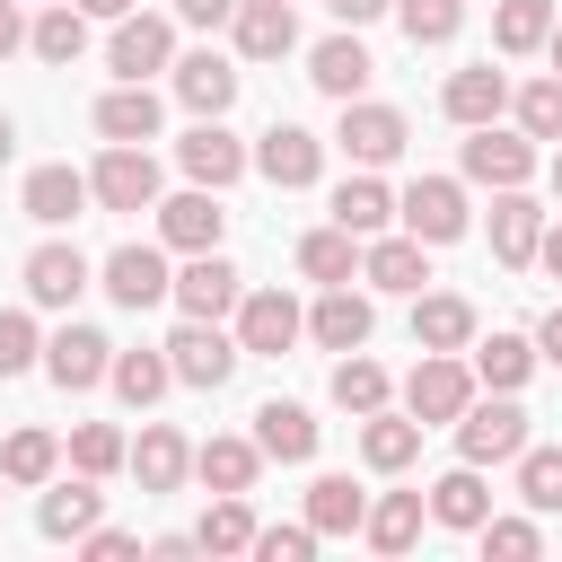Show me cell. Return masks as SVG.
I'll return each mask as SVG.
<instances>
[{
	"label": "cell",
	"instance_id": "f546056e",
	"mask_svg": "<svg viewBox=\"0 0 562 562\" xmlns=\"http://www.w3.org/2000/svg\"><path fill=\"white\" fill-rule=\"evenodd\" d=\"M536 237H544V211H536L518 184H501V193H492V255H501V263H536Z\"/></svg>",
	"mask_w": 562,
	"mask_h": 562
},
{
	"label": "cell",
	"instance_id": "44dd1931",
	"mask_svg": "<svg viewBox=\"0 0 562 562\" xmlns=\"http://www.w3.org/2000/svg\"><path fill=\"white\" fill-rule=\"evenodd\" d=\"M123 465L140 474V492H176L184 474H193V448H184V430H167V422H149L132 448H123Z\"/></svg>",
	"mask_w": 562,
	"mask_h": 562
},
{
	"label": "cell",
	"instance_id": "f6af8a7d",
	"mask_svg": "<svg viewBox=\"0 0 562 562\" xmlns=\"http://www.w3.org/2000/svg\"><path fill=\"white\" fill-rule=\"evenodd\" d=\"M334 404H342V413H378V404H386V369L360 360V351H342V360H334Z\"/></svg>",
	"mask_w": 562,
	"mask_h": 562
},
{
	"label": "cell",
	"instance_id": "5b68a950",
	"mask_svg": "<svg viewBox=\"0 0 562 562\" xmlns=\"http://www.w3.org/2000/svg\"><path fill=\"white\" fill-rule=\"evenodd\" d=\"M395 220H404V237H422V246H457V237H465V184H457V176H413L404 202H395Z\"/></svg>",
	"mask_w": 562,
	"mask_h": 562
},
{
	"label": "cell",
	"instance_id": "74e56055",
	"mask_svg": "<svg viewBox=\"0 0 562 562\" xmlns=\"http://www.w3.org/2000/svg\"><path fill=\"white\" fill-rule=\"evenodd\" d=\"M422 518H430V509H422V492H386V501H369V509H360V536H369L378 553H404V544L422 536Z\"/></svg>",
	"mask_w": 562,
	"mask_h": 562
},
{
	"label": "cell",
	"instance_id": "7c38bea8",
	"mask_svg": "<svg viewBox=\"0 0 562 562\" xmlns=\"http://www.w3.org/2000/svg\"><path fill=\"white\" fill-rule=\"evenodd\" d=\"M167 281H176V272H167V255H158V246H114V255L97 263V290H105L114 307H158V299H167Z\"/></svg>",
	"mask_w": 562,
	"mask_h": 562
},
{
	"label": "cell",
	"instance_id": "e0dca14e",
	"mask_svg": "<svg viewBox=\"0 0 562 562\" xmlns=\"http://www.w3.org/2000/svg\"><path fill=\"white\" fill-rule=\"evenodd\" d=\"M439 105H448V123H501L509 114V70H492V61H474V70H448V88H439Z\"/></svg>",
	"mask_w": 562,
	"mask_h": 562
},
{
	"label": "cell",
	"instance_id": "d6a6232c",
	"mask_svg": "<svg viewBox=\"0 0 562 562\" xmlns=\"http://www.w3.org/2000/svg\"><path fill=\"white\" fill-rule=\"evenodd\" d=\"M193 474H202L211 492H255L263 448H255V439H202V448H193Z\"/></svg>",
	"mask_w": 562,
	"mask_h": 562
},
{
	"label": "cell",
	"instance_id": "8d00e7d4",
	"mask_svg": "<svg viewBox=\"0 0 562 562\" xmlns=\"http://www.w3.org/2000/svg\"><path fill=\"white\" fill-rule=\"evenodd\" d=\"M360 509H369V492H351V474H316L307 483V527L316 536H360Z\"/></svg>",
	"mask_w": 562,
	"mask_h": 562
},
{
	"label": "cell",
	"instance_id": "6da1fadb",
	"mask_svg": "<svg viewBox=\"0 0 562 562\" xmlns=\"http://www.w3.org/2000/svg\"><path fill=\"white\" fill-rule=\"evenodd\" d=\"M465 404H474V369H465L457 351H422L413 378H404V413H413L422 430H439V422H457Z\"/></svg>",
	"mask_w": 562,
	"mask_h": 562
},
{
	"label": "cell",
	"instance_id": "f907efd6",
	"mask_svg": "<svg viewBox=\"0 0 562 562\" xmlns=\"http://www.w3.org/2000/svg\"><path fill=\"white\" fill-rule=\"evenodd\" d=\"M316 544H325V536L299 518V527H255V544H246V553H263V562H307Z\"/></svg>",
	"mask_w": 562,
	"mask_h": 562
},
{
	"label": "cell",
	"instance_id": "816d5d0a",
	"mask_svg": "<svg viewBox=\"0 0 562 562\" xmlns=\"http://www.w3.org/2000/svg\"><path fill=\"white\" fill-rule=\"evenodd\" d=\"M79 553L114 562V553H140V536H132V527H88V536H79Z\"/></svg>",
	"mask_w": 562,
	"mask_h": 562
},
{
	"label": "cell",
	"instance_id": "c3c4849f",
	"mask_svg": "<svg viewBox=\"0 0 562 562\" xmlns=\"http://www.w3.org/2000/svg\"><path fill=\"white\" fill-rule=\"evenodd\" d=\"M35 360H44L35 316H26V307H0V378H18V369H35Z\"/></svg>",
	"mask_w": 562,
	"mask_h": 562
},
{
	"label": "cell",
	"instance_id": "7a4b0ae2",
	"mask_svg": "<svg viewBox=\"0 0 562 562\" xmlns=\"http://www.w3.org/2000/svg\"><path fill=\"white\" fill-rule=\"evenodd\" d=\"M88 202L97 211H158V158L140 140H114L97 167H88Z\"/></svg>",
	"mask_w": 562,
	"mask_h": 562
},
{
	"label": "cell",
	"instance_id": "680465c9",
	"mask_svg": "<svg viewBox=\"0 0 562 562\" xmlns=\"http://www.w3.org/2000/svg\"><path fill=\"white\" fill-rule=\"evenodd\" d=\"M70 9H88V18H123L132 0H70Z\"/></svg>",
	"mask_w": 562,
	"mask_h": 562
},
{
	"label": "cell",
	"instance_id": "277c9868",
	"mask_svg": "<svg viewBox=\"0 0 562 562\" xmlns=\"http://www.w3.org/2000/svg\"><path fill=\"white\" fill-rule=\"evenodd\" d=\"M246 167H255L263 184H281V193H307V184L325 176V140H316L307 123H272V132L246 149Z\"/></svg>",
	"mask_w": 562,
	"mask_h": 562
},
{
	"label": "cell",
	"instance_id": "9a60e30c",
	"mask_svg": "<svg viewBox=\"0 0 562 562\" xmlns=\"http://www.w3.org/2000/svg\"><path fill=\"white\" fill-rule=\"evenodd\" d=\"M465 176L474 184H527L536 176V140L527 132H501V123H474V140H465Z\"/></svg>",
	"mask_w": 562,
	"mask_h": 562
},
{
	"label": "cell",
	"instance_id": "5bb4252c",
	"mask_svg": "<svg viewBox=\"0 0 562 562\" xmlns=\"http://www.w3.org/2000/svg\"><path fill=\"white\" fill-rule=\"evenodd\" d=\"M228 35H237V61H281V53H299V9L290 0H237Z\"/></svg>",
	"mask_w": 562,
	"mask_h": 562
},
{
	"label": "cell",
	"instance_id": "bcb514c9",
	"mask_svg": "<svg viewBox=\"0 0 562 562\" xmlns=\"http://www.w3.org/2000/svg\"><path fill=\"white\" fill-rule=\"evenodd\" d=\"M395 18H404V35H413V53H422V44H448V35L465 26V0H395Z\"/></svg>",
	"mask_w": 562,
	"mask_h": 562
},
{
	"label": "cell",
	"instance_id": "3957f363",
	"mask_svg": "<svg viewBox=\"0 0 562 562\" xmlns=\"http://www.w3.org/2000/svg\"><path fill=\"white\" fill-rule=\"evenodd\" d=\"M237 334H220L211 316H184L176 334H167V369H176V386H228L237 378Z\"/></svg>",
	"mask_w": 562,
	"mask_h": 562
},
{
	"label": "cell",
	"instance_id": "ab89813d",
	"mask_svg": "<svg viewBox=\"0 0 562 562\" xmlns=\"http://www.w3.org/2000/svg\"><path fill=\"white\" fill-rule=\"evenodd\" d=\"M527 369H536V342H527V334H492V342H474V378H483L492 395L527 386Z\"/></svg>",
	"mask_w": 562,
	"mask_h": 562
},
{
	"label": "cell",
	"instance_id": "11a10c76",
	"mask_svg": "<svg viewBox=\"0 0 562 562\" xmlns=\"http://www.w3.org/2000/svg\"><path fill=\"white\" fill-rule=\"evenodd\" d=\"M325 9H334V18H342V26H369V18H386V9H395V0H325Z\"/></svg>",
	"mask_w": 562,
	"mask_h": 562
},
{
	"label": "cell",
	"instance_id": "f5cc1de1",
	"mask_svg": "<svg viewBox=\"0 0 562 562\" xmlns=\"http://www.w3.org/2000/svg\"><path fill=\"white\" fill-rule=\"evenodd\" d=\"M228 9H237V0H176L184 26H228Z\"/></svg>",
	"mask_w": 562,
	"mask_h": 562
},
{
	"label": "cell",
	"instance_id": "ee69618b",
	"mask_svg": "<svg viewBox=\"0 0 562 562\" xmlns=\"http://www.w3.org/2000/svg\"><path fill=\"white\" fill-rule=\"evenodd\" d=\"M509 465H518V501L553 518V509H562V448H518Z\"/></svg>",
	"mask_w": 562,
	"mask_h": 562
},
{
	"label": "cell",
	"instance_id": "4dcf8cb0",
	"mask_svg": "<svg viewBox=\"0 0 562 562\" xmlns=\"http://www.w3.org/2000/svg\"><path fill=\"white\" fill-rule=\"evenodd\" d=\"M255 448H263V457H281V465H307V457H316V413L272 395V404L255 413Z\"/></svg>",
	"mask_w": 562,
	"mask_h": 562
},
{
	"label": "cell",
	"instance_id": "ffe728a7",
	"mask_svg": "<svg viewBox=\"0 0 562 562\" xmlns=\"http://www.w3.org/2000/svg\"><path fill=\"white\" fill-rule=\"evenodd\" d=\"M413 457H422V422L413 413H386V404L360 413V465L369 474H404Z\"/></svg>",
	"mask_w": 562,
	"mask_h": 562
},
{
	"label": "cell",
	"instance_id": "91938a15",
	"mask_svg": "<svg viewBox=\"0 0 562 562\" xmlns=\"http://www.w3.org/2000/svg\"><path fill=\"white\" fill-rule=\"evenodd\" d=\"M9 149H18V123H9V114H0V158H9Z\"/></svg>",
	"mask_w": 562,
	"mask_h": 562
},
{
	"label": "cell",
	"instance_id": "2e32d148",
	"mask_svg": "<svg viewBox=\"0 0 562 562\" xmlns=\"http://www.w3.org/2000/svg\"><path fill=\"white\" fill-rule=\"evenodd\" d=\"M220 228H228V211H220V193H211V184H193V193H158V237H167L176 255L220 246Z\"/></svg>",
	"mask_w": 562,
	"mask_h": 562
},
{
	"label": "cell",
	"instance_id": "d4e9b609",
	"mask_svg": "<svg viewBox=\"0 0 562 562\" xmlns=\"http://www.w3.org/2000/svg\"><path fill=\"white\" fill-rule=\"evenodd\" d=\"M413 342L422 351H465L474 342V299H457V290H413Z\"/></svg>",
	"mask_w": 562,
	"mask_h": 562
},
{
	"label": "cell",
	"instance_id": "603a6c76",
	"mask_svg": "<svg viewBox=\"0 0 562 562\" xmlns=\"http://www.w3.org/2000/svg\"><path fill=\"white\" fill-rule=\"evenodd\" d=\"M18 211H26L35 228H61V220L88 211V176H79V167H35L26 193H18Z\"/></svg>",
	"mask_w": 562,
	"mask_h": 562
},
{
	"label": "cell",
	"instance_id": "60d3db41",
	"mask_svg": "<svg viewBox=\"0 0 562 562\" xmlns=\"http://www.w3.org/2000/svg\"><path fill=\"white\" fill-rule=\"evenodd\" d=\"M193 544H202V553H246V544H255V509H246V492H220V501L202 509Z\"/></svg>",
	"mask_w": 562,
	"mask_h": 562
},
{
	"label": "cell",
	"instance_id": "4fadbf2b",
	"mask_svg": "<svg viewBox=\"0 0 562 562\" xmlns=\"http://www.w3.org/2000/svg\"><path fill=\"white\" fill-rule=\"evenodd\" d=\"M105 360H114V342H105L97 325H61V334L44 342V378H53L61 395H88V386H105Z\"/></svg>",
	"mask_w": 562,
	"mask_h": 562
},
{
	"label": "cell",
	"instance_id": "e575fe53",
	"mask_svg": "<svg viewBox=\"0 0 562 562\" xmlns=\"http://www.w3.org/2000/svg\"><path fill=\"white\" fill-rule=\"evenodd\" d=\"M395 220V193L378 184V176H342L334 184V228H351V237H378Z\"/></svg>",
	"mask_w": 562,
	"mask_h": 562
},
{
	"label": "cell",
	"instance_id": "836d02e7",
	"mask_svg": "<svg viewBox=\"0 0 562 562\" xmlns=\"http://www.w3.org/2000/svg\"><path fill=\"white\" fill-rule=\"evenodd\" d=\"M26 44H35V61H53V70H70L79 53H88V9H70V0H53L35 26H26Z\"/></svg>",
	"mask_w": 562,
	"mask_h": 562
},
{
	"label": "cell",
	"instance_id": "9c48e42d",
	"mask_svg": "<svg viewBox=\"0 0 562 562\" xmlns=\"http://www.w3.org/2000/svg\"><path fill=\"white\" fill-rule=\"evenodd\" d=\"M176 167H184L193 184H211V193H228V184L246 176V140H237V132H228L220 114H202V123H193V132L176 140Z\"/></svg>",
	"mask_w": 562,
	"mask_h": 562
},
{
	"label": "cell",
	"instance_id": "b9f144b4",
	"mask_svg": "<svg viewBox=\"0 0 562 562\" xmlns=\"http://www.w3.org/2000/svg\"><path fill=\"white\" fill-rule=\"evenodd\" d=\"M351 263H360V237L351 228H307L299 237V272L307 281H351Z\"/></svg>",
	"mask_w": 562,
	"mask_h": 562
},
{
	"label": "cell",
	"instance_id": "83f0119b",
	"mask_svg": "<svg viewBox=\"0 0 562 562\" xmlns=\"http://www.w3.org/2000/svg\"><path fill=\"white\" fill-rule=\"evenodd\" d=\"M176 97H184L193 114H228V105H237V61H228V53H184V61H176Z\"/></svg>",
	"mask_w": 562,
	"mask_h": 562
},
{
	"label": "cell",
	"instance_id": "1f68e13d",
	"mask_svg": "<svg viewBox=\"0 0 562 562\" xmlns=\"http://www.w3.org/2000/svg\"><path fill=\"white\" fill-rule=\"evenodd\" d=\"M105 386H114L132 413H149V404L176 386V369H167V351H114V360H105Z\"/></svg>",
	"mask_w": 562,
	"mask_h": 562
},
{
	"label": "cell",
	"instance_id": "6125c7cd",
	"mask_svg": "<svg viewBox=\"0 0 562 562\" xmlns=\"http://www.w3.org/2000/svg\"><path fill=\"white\" fill-rule=\"evenodd\" d=\"M553 193H562V158H553Z\"/></svg>",
	"mask_w": 562,
	"mask_h": 562
},
{
	"label": "cell",
	"instance_id": "484cf974",
	"mask_svg": "<svg viewBox=\"0 0 562 562\" xmlns=\"http://www.w3.org/2000/svg\"><path fill=\"white\" fill-rule=\"evenodd\" d=\"M97 509H105V492H97V474H79V483H53V492L35 501V527H44L53 544H79V536L97 527Z\"/></svg>",
	"mask_w": 562,
	"mask_h": 562
},
{
	"label": "cell",
	"instance_id": "4316f807",
	"mask_svg": "<svg viewBox=\"0 0 562 562\" xmlns=\"http://www.w3.org/2000/svg\"><path fill=\"white\" fill-rule=\"evenodd\" d=\"M369 70H378V61H369V44H360V35H325V44L307 53V79H316L334 105H342V97H360V88H369Z\"/></svg>",
	"mask_w": 562,
	"mask_h": 562
},
{
	"label": "cell",
	"instance_id": "8992f818",
	"mask_svg": "<svg viewBox=\"0 0 562 562\" xmlns=\"http://www.w3.org/2000/svg\"><path fill=\"white\" fill-rule=\"evenodd\" d=\"M167 299H176L184 316H211V325H220V316H237V299H246V272H237L220 246H202V255H193V263L167 281Z\"/></svg>",
	"mask_w": 562,
	"mask_h": 562
},
{
	"label": "cell",
	"instance_id": "d6986e66",
	"mask_svg": "<svg viewBox=\"0 0 562 562\" xmlns=\"http://www.w3.org/2000/svg\"><path fill=\"white\" fill-rule=\"evenodd\" d=\"M369 325H378V316H369V299H360L351 281H325V299L307 307V334H316L325 351H360V342H369Z\"/></svg>",
	"mask_w": 562,
	"mask_h": 562
},
{
	"label": "cell",
	"instance_id": "681fc988",
	"mask_svg": "<svg viewBox=\"0 0 562 562\" xmlns=\"http://www.w3.org/2000/svg\"><path fill=\"white\" fill-rule=\"evenodd\" d=\"M474 536H483V553H501V562H527V553L544 544V527H536V518H483Z\"/></svg>",
	"mask_w": 562,
	"mask_h": 562
},
{
	"label": "cell",
	"instance_id": "52a82bcc",
	"mask_svg": "<svg viewBox=\"0 0 562 562\" xmlns=\"http://www.w3.org/2000/svg\"><path fill=\"white\" fill-rule=\"evenodd\" d=\"M518 448H527V413H518L509 395L457 413V457H465V465H509Z\"/></svg>",
	"mask_w": 562,
	"mask_h": 562
},
{
	"label": "cell",
	"instance_id": "ba28073f",
	"mask_svg": "<svg viewBox=\"0 0 562 562\" xmlns=\"http://www.w3.org/2000/svg\"><path fill=\"white\" fill-rule=\"evenodd\" d=\"M299 334H307V307H299L290 290H246V299H237V351L281 360Z\"/></svg>",
	"mask_w": 562,
	"mask_h": 562
},
{
	"label": "cell",
	"instance_id": "cb8c5ba5",
	"mask_svg": "<svg viewBox=\"0 0 562 562\" xmlns=\"http://www.w3.org/2000/svg\"><path fill=\"white\" fill-rule=\"evenodd\" d=\"M360 281L369 290H395V299H413L422 281H430V263H422V237H369V255H360Z\"/></svg>",
	"mask_w": 562,
	"mask_h": 562
},
{
	"label": "cell",
	"instance_id": "f1b7e54d",
	"mask_svg": "<svg viewBox=\"0 0 562 562\" xmlns=\"http://www.w3.org/2000/svg\"><path fill=\"white\" fill-rule=\"evenodd\" d=\"M158 97H149V79H123V88H105L97 97V132L105 140H158Z\"/></svg>",
	"mask_w": 562,
	"mask_h": 562
},
{
	"label": "cell",
	"instance_id": "7bdbcfd3",
	"mask_svg": "<svg viewBox=\"0 0 562 562\" xmlns=\"http://www.w3.org/2000/svg\"><path fill=\"white\" fill-rule=\"evenodd\" d=\"M509 105H518V132H527V140H562V70L509 88Z\"/></svg>",
	"mask_w": 562,
	"mask_h": 562
},
{
	"label": "cell",
	"instance_id": "ac0fdd59",
	"mask_svg": "<svg viewBox=\"0 0 562 562\" xmlns=\"http://www.w3.org/2000/svg\"><path fill=\"white\" fill-rule=\"evenodd\" d=\"M88 281H97V272H88V255H79V246H61V237L26 255V299H35V307H70Z\"/></svg>",
	"mask_w": 562,
	"mask_h": 562
},
{
	"label": "cell",
	"instance_id": "db71d44e",
	"mask_svg": "<svg viewBox=\"0 0 562 562\" xmlns=\"http://www.w3.org/2000/svg\"><path fill=\"white\" fill-rule=\"evenodd\" d=\"M536 360L562 369V307H544V325H536Z\"/></svg>",
	"mask_w": 562,
	"mask_h": 562
},
{
	"label": "cell",
	"instance_id": "8fae6325",
	"mask_svg": "<svg viewBox=\"0 0 562 562\" xmlns=\"http://www.w3.org/2000/svg\"><path fill=\"white\" fill-rule=\"evenodd\" d=\"M342 158H360V167H386V158H404V114L395 105H369V97H342Z\"/></svg>",
	"mask_w": 562,
	"mask_h": 562
},
{
	"label": "cell",
	"instance_id": "30bf717a",
	"mask_svg": "<svg viewBox=\"0 0 562 562\" xmlns=\"http://www.w3.org/2000/svg\"><path fill=\"white\" fill-rule=\"evenodd\" d=\"M105 61H114V79H149V70H167V61H176V26H167V18L123 9V18H114V35H105Z\"/></svg>",
	"mask_w": 562,
	"mask_h": 562
},
{
	"label": "cell",
	"instance_id": "6f0895ef",
	"mask_svg": "<svg viewBox=\"0 0 562 562\" xmlns=\"http://www.w3.org/2000/svg\"><path fill=\"white\" fill-rule=\"evenodd\" d=\"M536 263H544V272L562 281V228H544V237H536Z\"/></svg>",
	"mask_w": 562,
	"mask_h": 562
},
{
	"label": "cell",
	"instance_id": "7402d4cb",
	"mask_svg": "<svg viewBox=\"0 0 562 562\" xmlns=\"http://www.w3.org/2000/svg\"><path fill=\"white\" fill-rule=\"evenodd\" d=\"M422 509H430L439 527H457V536H474V527L492 518V492H483V465H465V457H457V465H448V474L430 483V501H422Z\"/></svg>",
	"mask_w": 562,
	"mask_h": 562
},
{
	"label": "cell",
	"instance_id": "9f6ffc18",
	"mask_svg": "<svg viewBox=\"0 0 562 562\" xmlns=\"http://www.w3.org/2000/svg\"><path fill=\"white\" fill-rule=\"evenodd\" d=\"M26 44V18H18V0H0V61Z\"/></svg>",
	"mask_w": 562,
	"mask_h": 562
},
{
	"label": "cell",
	"instance_id": "d590c367",
	"mask_svg": "<svg viewBox=\"0 0 562 562\" xmlns=\"http://www.w3.org/2000/svg\"><path fill=\"white\" fill-rule=\"evenodd\" d=\"M53 465H61V439L53 430H9L0 439V483L35 492V483H53Z\"/></svg>",
	"mask_w": 562,
	"mask_h": 562
},
{
	"label": "cell",
	"instance_id": "7dc6e473",
	"mask_svg": "<svg viewBox=\"0 0 562 562\" xmlns=\"http://www.w3.org/2000/svg\"><path fill=\"white\" fill-rule=\"evenodd\" d=\"M123 448H132V439H123L114 422H79V430H70V465H79V474H114Z\"/></svg>",
	"mask_w": 562,
	"mask_h": 562
},
{
	"label": "cell",
	"instance_id": "f35d334b",
	"mask_svg": "<svg viewBox=\"0 0 562 562\" xmlns=\"http://www.w3.org/2000/svg\"><path fill=\"white\" fill-rule=\"evenodd\" d=\"M544 35H553V0H501L492 9V44L518 61V53H544Z\"/></svg>",
	"mask_w": 562,
	"mask_h": 562
},
{
	"label": "cell",
	"instance_id": "94428289",
	"mask_svg": "<svg viewBox=\"0 0 562 562\" xmlns=\"http://www.w3.org/2000/svg\"><path fill=\"white\" fill-rule=\"evenodd\" d=\"M544 53H553V70H562V26H553V35H544Z\"/></svg>",
	"mask_w": 562,
	"mask_h": 562
}]
</instances>
